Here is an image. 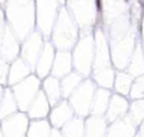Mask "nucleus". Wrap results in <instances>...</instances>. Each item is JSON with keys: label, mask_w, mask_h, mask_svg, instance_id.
<instances>
[]
</instances>
